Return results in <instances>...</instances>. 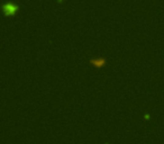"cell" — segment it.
<instances>
[{"label": "cell", "instance_id": "cell-1", "mask_svg": "<svg viewBox=\"0 0 164 144\" xmlns=\"http://www.w3.org/2000/svg\"><path fill=\"white\" fill-rule=\"evenodd\" d=\"M17 9H18L17 5L13 4L10 1H6V2H4V5H2V11H4V14L6 15V16H11V15L15 14V13L17 11Z\"/></svg>", "mask_w": 164, "mask_h": 144}, {"label": "cell", "instance_id": "cell-2", "mask_svg": "<svg viewBox=\"0 0 164 144\" xmlns=\"http://www.w3.org/2000/svg\"><path fill=\"white\" fill-rule=\"evenodd\" d=\"M90 64L94 65L96 68H101L106 64V59L105 57H97V59H89Z\"/></svg>", "mask_w": 164, "mask_h": 144}]
</instances>
